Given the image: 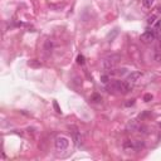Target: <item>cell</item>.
Returning <instances> with one entry per match:
<instances>
[{
  "instance_id": "7",
  "label": "cell",
  "mask_w": 161,
  "mask_h": 161,
  "mask_svg": "<svg viewBox=\"0 0 161 161\" xmlns=\"http://www.w3.org/2000/svg\"><path fill=\"white\" fill-rule=\"evenodd\" d=\"M139 127H140V124L137 120H131L127 124V130L129 131H139Z\"/></svg>"
},
{
  "instance_id": "5",
  "label": "cell",
  "mask_w": 161,
  "mask_h": 161,
  "mask_svg": "<svg viewBox=\"0 0 161 161\" xmlns=\"http://www.w3.org/2000/svg\"><path fill=\"white\" fill-rule=\"evenodd\" d=\"M140 78H141V72H131V74L127 77L126 80L131 84H135Z\"/></svg>"
},
{
  "instance_id": "12",
  "label": "cell",
  "mask_w": 161,
  "mask_h": 161,
  "mask_svg": "<svg viewBox=\"0 0 161 161\" xmlns=\"http://www.w3.org/2000/svg\"><path fill=\"white\" fill-rule=\"evenodd\" d=\"M155 20H156V15H151V17H149V18H147V24H149V25L155 24Z\"/></svg>"
},
{
  "instance_id": "8",
  "label": "cell",
  "mask_w": 161,
  "mask_h": 161,
  "mask_svg": "<svg viewBox=\"0 0 161 161\" xmlns=\"http://www.w3.org/2000/svg\"><path fill=\"white\" fill-rule=\"evenodd\" d=\"M142 147H144V142H142V141H140V140L134 141V149H135V150L139 151V150H141Z\"/></svg>"
},
{
  "instance_id": "19",
  "label": "cell",
  "mask_w": 161,
  "mask_h": 161,
  "mask_svg": "<svg viewBox=\"0 0 161 161\" xmlns=\"http://www.w3.org/2000/svg\"><path fill=\"white\" fill-rule=\"evenodd\" d=\"M159 48H160V50H161V39H160V43H159Z\"/></svg>"
},
{
  "instance_id": "1",
  "label": "cell",
  "mask_w": 161,
  "mask_h": 161,
  "mask_svg": "<svg viewBox=\"0 0 161 161\" xmlns=\"http://www.w3.org/2000/svg\"><path fill=\"white\" fill-rule=\"evenodd\" d=\"M120 60H121L120 54H111V55L106 57V58L102 60V67L105 69H113Z\"/></svg>"
},
{
  "instance_id": "11",
  "label": "cell",
  "mask_w": 161,
  "mask_h": 161,
  "mask_svg": "<svg viewBox=\"0 0 161 161\" xmlns=\"http://www.w3.org/2000/svg\"><path fill=\"white\" fill-rule=\"evenodd\" d=\"M142 4H144V6L145 8H151L152 6V4H154V0H142Z\"/></svg>"
},
{
  "instance_id": "3",
  "label": "cell",
  "mask_w": 161,
  "mask_h": 161,
  "mask_svg": "<svg viewBox=\"0 0 161 161\" xmlns=\"http://www.w3.org/2000/svg\"><path fill=\"white\" fill-rule=\"evenodd\" d=\"M106 89L108 92H122V82L121 80H113L111 83H107Z\"/></svg>"
},
{
  "instance_id": "15",
  "label": "cell",
  "mask_w": 161,
  "mask_h": 161,
  "mask_svg": "<svg viewBox=\"0 0 161 161\" xmlns=\"http://www.w3.org/2000/svg\"><path fill=\"white\" fill-rule=\"evenodd\" d=\"M151 99H152V94H150V93L145 94V97H144V101H145V102H150Z\"/></svg>"
},
{
  "instance_id": "13",
  "label": "cell",
  "mask_w": 161,
  "mask_h": 161,
  "mask_svg": "<svg viewBox=\"0 0 161 161\" xmlns=\"http://www.w3.org/2000/svg\"><path fill=\"white\" fill-rule=\"evenodd\" d=\"M77 63L80 64V65H83V64H84V57H83L82 54H79V55L77 57Z\"/></svg>"
},
{
  "instance_id": "4",
  "label": "cell",
  "mask_w": 161,
  "mask_h": 161,
  "mask_svg": "<svg viewBox=\"0 0 161 161\" xmlns=\"http://www.w3.org/2000/svg\"><path fill=\"white\" fill-rule=\"evenodd\" d=\"M155 38H156V34L152 30H147V32H145L144 34H141V40L145 42V43H150V42H152Z\"/></svg>"
},
{
  "instance_id": "18",
  "label": "cell",
  "mask_w": 161,
  "mask_h": 161,
  "mask_svg": "<svg viewBox=\"0 0 161 161\" xmlns=\"http://www.w3.org/2000/svg\"><path fill=\"white\" fill-rule=\"evenodd\" d=\"M53 106H54V108H55V111L58 112V113H60V108H59V106H58V103H57L55 101L53 102Z\"/></svg>"
},
{
  "instance_id": "17",
  "label": "cell",
  "mask_w": 161,
  "mask_h": 161,
  "mask_svg": "<svg viewBox=\"0 0 161 161\" xmlns=\"http://www.w3.org/2000/svg\"><path fill=\"white\" fill-rule=\"evenodd\" d=\"M45 48L48 49V50L52 49V42H50V40H47V42H45Z\"/></svg>"
},
{
  "instance_id": "16",
  "label": "cell",
  "mask_w": 161,
  "mask_h": 161,
  "mask_svg": "<svg viewBox=\"0 0 161 161\" xmlns=\"http://www.w3.org/2000/svg\"><path fill=\"white\" fill-rule=\"evenodd\" d=\"M134 105H135V99H130L129 102H126V103H125V106H126V107H130V106H134Z\"/></svg>"
},
{
  "instance_id": "10",
  "label": "cell",
  "mask_w": 161,
  "mask_h": 161,
  "mask_svg": "<svg viewBox=\"0 0 161 161\" xmlns=\"http://www.w3.org/2000/svg\"><path fill=\"white\" fill-rule=\"evenodd\" d=\"M28 64L30 65V67H40V62H38L37 59H33V60H29V62H28Z\"/></svg>"
},
{
  "instance_id": "2",
  "label": "cell",
  "mask_w": 161,
  "mask_h": 161,
  "mask_svg": "<svg viewBox=\"0 0 161 161\" xmlns=\"http://www.w3.org/2000/svg\"><path fill=\"white\" fill-rule=\"evenodd\" d=\"M68 145H69V141L67 137H63V136H60V137H57L55 139V149L57 150H65L68 147Z\"/></svg>"
},
{
  "instance_id": "9",
  "label": "cell",
  "mask_w": 161,
  "mask_h": 161,
  "mask_svg": "<svg viewBox=\"0 0 161 161\" xmlns=\"http://www.w3.org/2000/svg\"><path fill=\"white\" fill-rule=\"evenodd\" d=\"M91 101H92V102H94V103H99V102H101V101H102V97H101V96H99V94H97V93H94V94H93V96L91 97Z\"/></svg>"
},
{
  "instance_id": "6",
  "label": "cell",
  "mask_w": 161,
  "mask_h": 161,
  "mask_svg": "<svg viewBox=\"0 0 161 161\" xmlns=\"http://www.w3.org/2000/svg\"><path fill=\"white\" fill-rule=\"evenodd\" d=\"M72 135H73V140H74L75 146H80V145H82V137H80V134L78 132L77 129H74V127H73Z\"/></svg>"
},
{
  "instance_id": "14",
  "label": "cell",
  "mask_w": 161,
  "mask_h": 161,
  "mask_svg": "<svg viewBox=\"0 0 161 161\" xmlns=\"http://www.w3.org/2000/svg\"><path fill=\"white\" fill-rule=\"evenodd\" d=\"M108 80H110V77H108L107 74H105V75H102L101 77V82H103V83H108Z\"/></svg>"
}]
</instances>
